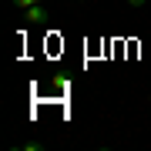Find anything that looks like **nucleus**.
Returning <instances> with one entry per match:
<instances>
[{"instance_id":"obj_1","label":"nucleus","mask_w":151,"mask_h":151,"mask_svg":"<svg viewBox=\"0 0 151 151\" xmlns=\"http://www.w3.org/2000/svg\"><path fill=\"white\" fill-rule=\"evenodd\" d=\"M24 20H27V24H44V20H47V10H44V4L27 7V10H24Z\"/></svg>"},{"instance_id":"obj_2","label":"nucleus","mask_w":151,"mask_h":151,"mask_svg":"<svg viewBox=\"0 0 151 151\" xmlns=\"http://www.w3.org/2000/svg\"><path fill=\"white\" fill-rule=\"evenodd\" d=\"M44 0H14V7H20V10H27V7H37Z\"/></svg>"},{"instance_id":"obj_3","label":"nucleus","mask_w":151,"mask_h":151,"mask_svg":"<svg viewBox=\"0 0 151 151\" xmlns=\"http://www.w3.org/2000/svg\"><path fill=\"white\" fill-rule=\"evenodd\" d=\"M128 4H131V7H141V4H148V0H128Z\"/></svg>"}]
</instances>
